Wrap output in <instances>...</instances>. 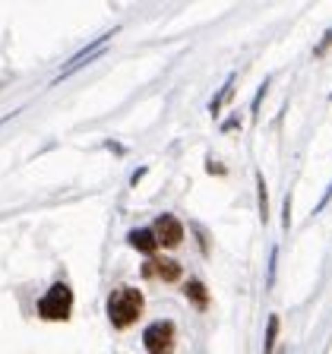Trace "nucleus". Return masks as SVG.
I'll use <instances>...</instances> for the list:
<instances>
[{
    "label": "nucleus",
    "instance_id": "423d86ee",
    "mask_svg": "<svg viewBox=\"0 0 332 354\" xmlns=\"http://www.w3.org/2000/svg\"><path fill=\"white\" fill-rule=\"evenodd\" d=\"M111 35H114V32H108V35H102V38H98V41H95V44H89V48H82V51H80V54H76V57H73V60H70V64H66V66H64V70H60L57 82H60V80H64V76H70V73H73V70H80V66H82V64H86V60L98 57V54H95V51H102L104 44H108V38H111Z\"/></svg>",
    "mask_w": 332,
    "mask_h": 354
},
{
    "label": "nucleus",
    "instance_id": "ddd939ff",
    "mask_svg": "<svg viewBox=\"0 0 332 354\" xmlns=\"http://www.w3.org/2000/svg\"><path fill=\"white\" fill-rule=\"evenodd\" d=\"M237 124H241V114H231L225 124H221V133H234L237 130Z\"/></svg>",
    "mask_w": 332,
    "mask_h": 354
},
{
    "label": "nucleus",
    "instance_id": "9b49d317",
    "mask_svg": "<svg viewBox=\"0 0 332 354\" xmlns=\"http://www.w3.org/2000/svg\"><path fill=\"white\" fill-rule=\"evenodd\" d=\"M275 339H279V317H269V323H266V342H263V354H273L275 348Z\"/></svg>",
    "mask_w": 332,
    "mask_h": 354
},
{
    "label": "nucleus",
    "instance_id": "20e7f679",
    "mask_svg": "<svg viewBox=\"0 0 332 354\" xmlns=\"http://www.w3.org/2000/svg\"><path fill=\"white\" fill-rule=\"evenodd\" d=\"M152 234H155V241H158V247L171 250V247H177V243L184 241V225H181L171 212H165L152 221Z\"/></svg>",
    "mask_w": 332,
    "mask_h": 354
},
{
    "label": "nucleus",
    "instance_id": "f3484780",
    "mask_svg": "<svg viewBox=\"0 0 332 354\" xmlns=\"http://www.w3.org/2000/svg\"><path fill=\"white\" fill-rule=\"evenodd\" d=\"M329 98H332V95H329Z\"/></svg>",
    "mask_w": 332,
    "mask_h": 354
},
{
    "label": "nucleus",
    "instance_id": "6e6552de",
    "mask_svg": "<svg viewBox=\"0 0 332 354\" xmlns=\"http://www.w3.org/2000/svg\"><path fill=\"white\" fill-rule=\"evenodd\" d=\"M184 295L196 310H209V291H206V285H203L199 279L184 281Z\"/></svg>",
    "mask_w": 332,
    "mask_h": 354
},
{
    "label": "nucleus",
    "instance_id": "0eeeda50",
    "mask_svg": "<svg viewBox=\"0 0 332 354\" xmlns=\"http://www.w3.org/2000/svg\"><path fill=\"white\" fill-rule=\"evenodd\" d=\"M127 241H130V247H136L140 253H146V257H155V250H158V241H155L152 228H136L127 234Z\"/></svg>",
    "mask_w": 332,
    "mask_h": 354
},
{
    "label": "nucleus",
    "instance_id": "39448f33",
    "mask_svg": "<svg viewBox=\"0 0 332 354\" xmlns=\"http://www.w3.org/2000/svg\"><path fill=\"white\" fill-rule=\"evenodd\" d=\"M142 279H158V281H177L181 279V266L171 257H149L142 266Z\"/></svg>",
    "mask_w": 332,
    "mask_h": 354
},
{
    "label": "nucleus",
    "instance_id": "f03ea898",
    "mask_svg": "<svg viewBox=\"0 0 332 354\" xmlns=\"http://www.w3.org/2000/svg\"><path fill=\"white\" fill-rule=\"evenodd\" d=\"M70 313H73V291H70L64 281H57V285H51V291L38 301V317L51 319V323H60V319H70Z\"/></svg>",
    "mask_w": 332,
    "mask_h": 354
},
{
    "label": "nucleus",
    "instance_id": "f257e3e1",
    "mask_svg": "<svg viewBox=\"0 0 332 354\" xmlns=\"http://www.w3.org/2000/svg\"><path fill=\"white\" fill-rule=\"evenodd\" d=\"M142 310H146V297H142L140 288H118V291H111L108 319H111L114 329H127V326H133L142 317Z\"/></svg>",
    "mask_w": 332,
    "mask_h": 354
},
{
    "label": "nucleus",
    "instance_id": "9d476101",
    "mask_svg": "<svg viewBox=\"0 0 332 354\" xmlns=\"http://www.w3.org/2000/svg\"><path fill=\"white\" fill-rule=\"evenodd\" d=\"M257 203H259V221L269 218V193H266V177L257 171Z\"/></svg>",
    "mask_w": 332,
    "mask_h": 354
},
{
    "label": "nucleus",
    "instance_id": "1a4fd4ad",
    "mask_svg": "<svg viewBox=\"0 0 332 354\" xmlns=\"http://www.w3.org/2000/svg\"><path fill=\"white\" fill-rule=\"evenodd\" d=\"M231 92H234V76H228V82H225V88H221L219 95H215L212 102H209V114H212V118H219V114H221V108H225V102H228V98H231Z\"/></svg>",
    "mask_w": 332,
    "mask_h": 354
},
{
    "label": "nucleus",
    "instance_id": "2eb2a0df",
    "mask_svg": "<svg viewBox=\"0 0 332 354\" xmlns=\"http://www.w3.org/2000/svg\"><path fill=\"white\" fill-rule=\"evenodd\" d=\"M329 199H332V184H329V190H326V193H323V199H320V206H317V209H313V215H317V212H323V209H326V206H329Z\"/></svg>",
    "mask_w": 332,
    "mask_h": 354
},
{
    "label": "nucleus",
    "instance_id": "f8f14e48",
    "mask_svg": "<svg viewBox=\"0 0 332 354\" xmlns=\"http://www.w3.org/2000/svg\"><path fill=\"white\" fill-rule=\"evenodd\" d=\"M266 92H269V80H266L263 86L257 88V98H253V120L259 118V102H263V95H266Z\"/></svg>",
    "mask_w": 332,
    "mask_h": 354
},
{
    "label": "nucleus",
    "instance_id": "dca6fc26",
    "mask_svg": "<svg viewBox=\"0 0 332 354\" xmlns=\"http://www.w3.org/2000/svg\"><path fill=\"white\" fill-rule=\"evenodd\" d=\"M329 44H332V32H326V38H323V41H320V48H317V51H313V54H317V57H320V54H323L326 48H329Z\"/></svg>",
    "mask_w": 332,
    "mask_h": 354
},
{
    "label": "nucleus",
    "instance_id": "7ed1b4c3",
    "mask_svg": "<svg viewBox=\"0 0 332 354\" xmlns=\"http://www.w3.org/2000/svg\"><path fill=\"white\" fill-rule=\"evenodd\" d=\"M174 339H177V326L171 319H158L142 332V345L149 354H174Z\"/></svg>",
    "mask_w": 332,
    "mask_h": 354
},
{
    "label": "nucleus",
    "instance_id": "4468645a",
    "mask_svg": "<svg viewBox=\"0 0 332 354\" xmlns=\"http://www.w3.org/2000/svg\"><path fill=\"white\" fill-rule=\"evenodd\" d=\"M282 225H285V228H291V193L285 196V218H282Z\"/></svg>",
    "mask_w": 332,
    "mask_h": 354
}]
</instances>
